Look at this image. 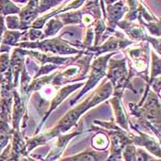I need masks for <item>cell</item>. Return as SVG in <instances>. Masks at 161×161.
<instances>
[{"mask_svg":"<svg viewBox=\"0 0 161 161\" xmlns=\"http://www.w3.org/2000/svg\"><path fill=\"white\" fill-rule=\"evenodd\" d=\"M75 161H95V158L91 155L87 154V155H82V156L78 157L75 159Z\"/></svg>","mask_w":161,"mask_h":161,"instance_id":"6da1fadb","label":"cell"}]
</instances>
